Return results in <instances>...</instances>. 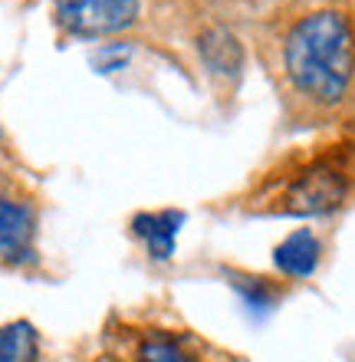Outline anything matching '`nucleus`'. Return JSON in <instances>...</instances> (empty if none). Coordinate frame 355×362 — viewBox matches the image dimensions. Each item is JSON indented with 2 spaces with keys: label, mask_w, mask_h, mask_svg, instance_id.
<instances>
[{
  "label": "nucleus",
  "mask_w": 355,
  "mask_h": 362,
  "mask_svg": "<svg viewBox=\"0 0 355 362\" xmlns=\"http://www.w3.org/2000/svg\"><path fill=\"white\" fill-rule=\"evenodd\" d=\"M283 76L316 109H336L355 89V20L346 10L316 7L283 33Z\"/></svg>",
  "instance_id": "nucleus-1"
},
{
  "label": "nucleus",
  "mask_w": 355,
  "mask_h": 362,
  "mask_svg": "<svg viewBox=\"0 0 355 362\" xmlns=\"http://www.w3.org/2000/svg\"><path fill=\"white\" fill-rule=\"evenodd\" d=\"M224 276H227V284L240 293V300H243L250 310H257V313L273 310V306L279 303V296H283V290H279L273 280H267V276H260V274H243V270H237V267H224Z\"/></svg>",
  "instance_id": "nucleus-9"
},
{
  "label": "nucleus",
  "mask_w": 355,
  "mask_h": 362,
  "mask_svg": "<svg viewBox=\"0 0 355 362\" xmlns=\"http://www.w3.org/2000/svg\"><path fill=\"white\" fill-rule=\"evenodd\" d=\"M37 204L23 194L4 191L0 198V254L4 267H27L37 260Z\"/></svg>",
  "instance_id": "nucleus-4"
},
{
  "label": "nucleus",
  "mask_w": 355,
  "mask_h": 362,
  "mask_svg": "<svg viewBox=\"0 0 355 362\" xmlns=\"http://www.w3.org/2000/svg\"><path fill=\"white\" fill-rule=\"evenodd\" d=\"M198 53L214 76H237L240 66H243V49H240L237 37L224 27L204 30L201 40H198Z\"/></svg>",
  "instance_id": "nucleus-8"
},
{
  "label": "nucleus",
  "mask_w": 355,
  "mask_h": 362,
  "mask_svg": "<svg viewBox=\"0 0 355 362\" xmlns=\"http://www.w3.org/2000/svg\"><path fill=\"white\" fill-rule=\"evenodd\" d=\"M323 260V240L313 234V228H296L273 247V267L287 280H306L319 270Z\"/></svg>",
  "instance_id": "nucleus-7"
},
{
  "label": "nucleus",
  "mask_w": 355,
  "mask_h": 362,
  "mask_svg": "<svg viewBox=\"0 0 355 362\" xmlns=\"http://www.w3.org/2000/svg\"><path fill=\"white\" fill-rule=\"evenodd\" d=\"M355 194V162L346 145L306 155L267 178L253 194L250 211L277 218H323L346 208Z\"/></svg>",
  "instance_id": "nucleus-2"
},
{
  "label": "nucleus",
  "mask_w": 355,
  "mask_h": 362,
  "mask_svg": "<svg viewBox=\"0 0 355 362\" xmlns=\"http://www.w3.org/2000/svg\"><path fill=\"white\" fill-rule=\"evenodd\" d=\"M138 0H56L53 17L69 37L96 40L122 33L138 20Z\"/></svg>",
  "instance_id": "nucleus-3"
},
{
  "label": "nucleus",
  "mask_w": 355,
  "mask_h": 362,
  "mask_svg": "<svg viewBox=\"0 0 355 362\" xmlns=\"http://www.w3.org/2000/svg\"><path fill=\"white\" fill-rule=\"evenodd\" d=\"M125 362H204L191 336L172 333V329H145L135 333Z\"/></svg>",
  "instance_id": "nucleus-6"
},
{
  "label": "nucleus",
  "mask_w": 355,
  "mask_h": 362,
  "mask_svg": "<svg viewBox=\"0 0 355 362\" xmlns=\"http://www.w3.org/2000/svg\"><path fill=\"white\" fill-rule=\"evenodd\" d=\"M184 221H188V214H184L181 208H162V211H138L132 218V234L138 240H142L145 254L152 260H158V264H164V260L174 257V247H178V234H181Z\"/></svg>",
  "instance_id": "nucleus-5"
},
{
  "label": "nucleus",
  "mask_w": 355,
  "mask_h": 362,
  "mask_svg": "<svg viewBox=\"0 0 355 362\" xmlns=\"http://www.w3.org/2000/svg\"><path fill=\"white\" fill-rule=\"evenodd\" d=\"M0 362H40V333L30 320H13L4 326Z\"/></svg>",
  "instance_id": "nucleus-10"
}]
</instances>
